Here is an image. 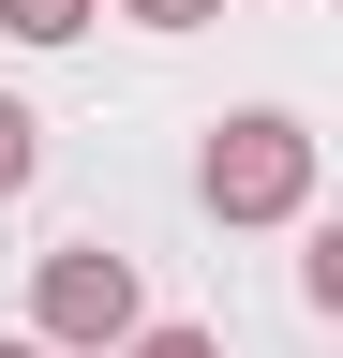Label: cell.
Instances as JSON below:
<instances>
[{
  "label": "cell",
  "instance_id": "6da1fadb",
  "mask_svg": "<svg viewBox=\"0 0 343 358\" xmlns=\"http://www.w3.org/2000/svg\"><path fill=\"white\" fill-rule=\"evenodd\" d=\"M149 329V299H135V254H105V239H60L45 268H30V343L45 358H119Z\"/></svg>",
  "mask_w": 343,
  "mask_h": 358
},
{
  "label": "cell",
  "instance_id": "7a4b0ae2",
  "mask_svg": "<svg viewBox=\"0 0 343 358\" xmlns=\"http://www.w3.org/2000/svg\"><path fill=\"white\" fill-rule=\"evenodd\" d=\"M194 194L224 209V224H298V209H314V134H298L284 105H239L194 150Z\"/></svg>",
  "mask_w": 343,
  "mask_h": 358
},
{
  "label": "cell",
  "instance_id": "3957f363",
  "mask_svg": "<svg viewBox=\"0 0 343 358\" xmlns=\"http://www.w3.org/2000/svg\"><path fill=\"white\" fill-rule=\"evenodd\" d=\"M90 15H105V0H0V30H15V45H75Z\"/></svg>",
  "mask_w": 343,
  "mask_h": 358
},
{
  "label": "cell",
  "instance_id": "277c9868",
  "mask_svg": "<svg viewBox=\"0 0 343 358\" xmlns=\"http://www.w3.org/2000/svg\"><path fill=\"white\" fill-rule=\"evenodd\" d=\"M30 164H45V120H30L15 90H0V194H30Z\"/></svg>",
  "mask_w": 343,
  "mask_h": 358
},
{
  "label": "cell",
  "instance_id": "5b68a950",
  "mask_svg": "<svg viewBox=\"0 0 343 358\" xmlns=\"http://www.w3.org/2000/svg\"><path fill=\"white\" fill-rule=\"evenodd\" d=\"M119 15H135V30H209L224 0H119Z\"/></svg>",
  "mask_w": 343,
  "mask_h": 358
},
{
  "label": "cell",
  "instance_id": "8992f818",
  "mask_svg": "<svg viewBox=\"0 0 343 358\" xmlns=\"http://www.w3.org/2000/svg\"><path fill=\"white\" fill-rule=\"evenodd\" d=\"M119 358H224V343H209V329H135Z\"/></svg>",
  "mask_w": 343,
  "mask_h": 358
},
{
  "label": "cell",
  "instance_id": "52a82bcc",
  "mask_svg": "<svg viewBox=\"0 0 343 358\" xmlns=\"http://www.w3.org/2000/svg\"><path fill=\"white\" fill-rule=\"evenodd\" d=\"M0 358H45V343H0Z\"/></svg>",
  "mask_w": 343,
  "mask_h": 358
}]
</instances>
